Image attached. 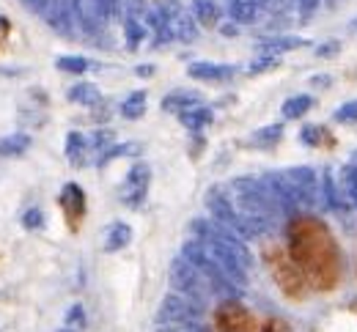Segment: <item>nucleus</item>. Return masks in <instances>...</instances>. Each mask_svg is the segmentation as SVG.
Listing matches in <instances>:
<instances>
[{"instance_id":"nucleus-31","label":"nucleus","mask_w":357,"mask_h":332,"mask_svg":"<svg viewBox=\"0 0 357 332\" xmlns=\"http://www.w3.org/2000/svg\"><path fill=\"white\" fill-rule=\"evenodd\" d=\"M55 66L61 69V72H72V74H83V72H89L91 63L86 58H77V55H61L58 61H55Z\"/></svg>"},{"instance_id":"nucleus-2","label":"nucleus","mask_w":357,"mask_h":332,"mask_svg":"<svg viewBox=\"0 0 357 332\" xmlns=\"http://www.w3.org/2000/svg\"><path fill=\"white\" fill-rule=\"evenodd\" d=\"M181 255H184L192 267H198V269H201V275L206 278V283H209V288H212V294H215V297H220V299H225V302L239 299L242 288H236V285L225 278L223 269L215 264V258H212V253H209V247H206L204 242H198V239L184 242Z\"/></svg>"},{"instance_id":"nucleus-5","label":"nucleus","mask_w":357,"mask_h":332,"mask_svg":"<svg viewBox=\"0 0 357 332\" xmlns=\"http://www.w3.org/2000/svg\"><path fill=\"white\" fill-rule=\"evenodd\" d=\"M121 14V0H75V25L86 33L102 31Z\"/></svg>"},{"instance_id":"nucleus-25","label":"nucleus","mask_w":357,"mask_h":332,"mask_svg":"<svg viewBox=\"0 0 357 332\" xmlns=\"http://www.w3.org/2000/svg\"><path fill=\"white\" fill-rule=\"evenodd\" d=\"M69 99L77 102V104H83V107H96V104L102 102V94H99V88L91 86V83H77V86L69 88Z\"/></svg>"},{"instance_id":"nucleus-44","label":"nucleus","mask_w":357,"mask_h":332,"mask_svg":"<svg viewBox=\"0 0 357 332\" xmlns=\"http://www.w3.org/2000/svg\"><path fill=\"white\" fill-rule=\"evenodd\" d=\"M256 3H259V6H261V3H264V0H256Z\"/></svg>"},{"instance_id":"nucleus-42","label":"nucleus","mask_w":357,"mask_h":332,"mask_svg":"<svg viewBox=\"0 0 357 332\" xmlns=\"http://www.w3.org/2000/svg\"><path fill=\"white\" fill-rule=\"evenodd\" d=\"M137 74H140V77H149V74H154V69H151V66H140Z\"/></svg>"},{"instance_id":"nucleus-18","label":"nucleus","mask_w":357,"mask_h":332,"mask_svg":"<svg viewBox=\"0 0 357 332\" xmlns=\"http://www.w3.org/2000/svg\"><path fill=\"white\" fill-rule=\"evenodd\" d=\"M305 45H308V42L300 39V36H275V39L261 42V45H259V52H261V55H275V58H280V55L294 52V49L305 47Z\"/></svg>"},{"instance_id":"nucleus-22","label":"nucleus","mask_w":357,"mask_h":332,"mask_svg":"<svg viewBox=\"0 0 357 332\" xmlns=\"http://www.w3.org/2000/svg\"><path fill=\"white\" fill-rule=\"evenodd\" d=\"M61 206L69 212V217H80L86 212V195L77 184H66L61 195Z\"/></svg>"},{"instance_id":"nucleus-14","label":"nucleus","mask_w":357,"mask_h":332,"mask_svg":"<svg viewBox=\"0 0 357 332\" xmlns=\"http://www.w3.org/2000/svg\"><path fill=\"white\" fill-rule=\"evenodd\" d=\"M223 11L236 25H256L259 17L264 14V8L256 0H223Z\"/></svg>"},{"instance_id":"nucleus-10","label":"nucleus","mask_w":357,"mask_h":332,"mask_svg":"<svg viewBox=\"0 0 357 332\" xmlns=\"http://www.w3.org/2000/svg\"><path fill=\"white\" fill-rule=\"evenodd\" d=\"M149 184H151V168L146 162H137L132 171L127 173V182L121 187V203L140 206L143 198L149 195Z\"/></svg>"},{"instance_id":"nucleus-6","label":"nucleus","mask_w":357,"mask_h":332,"mask_svg":"<svg viewBox=\"0 0 357 332\" xmlns=\"http://www.w3.org/2000/svg\"><path fill=\"white\" fill-rule=\"evenodd\" d=\"M204 310H206V305H201V302H195L190 297H181V294L174 291L160 302L157 324H201Z\"/></svg>"},{"instance_id":"nucleus-21","label":"nucleus","mask_w":357,"mask_h":332,"mask_svg":"<svg viewBox=\"0 0 357 332\" xmlns=\"http://www.w3.org/2000/svg\"><path fill=\"white\" fill-rule=\"evenodd\" d=\"M195 104H201V96L192 94V91H174V94H168L162 99V110L165 113H184V110H190Z\"/></svg>"},{"instance_id":"nucleus-3","label":"nucleus","mask_w":357,"mask_h":332,"mask_svg":"<svg viewBox=\"0 0 357 332\" xmlns=\"http://www.w3.org/2000/svg\"><path fill=\"white\" fill-rule=\"evenodd\" d=\"M204 203H206L209 220L220 223L223 228L234 231L236 237L256 239V237H253V228H250V223H248V217H245V214L236 209V203L231 200V195H225L220 187H209V190H206V198H204Z\"/></svg>"},{"instance_id":"nucleus-12","label":"nucleus","mask_w":357,"mask_h":332,"mask_svg":"<svg viewBox=\"0 0 357 332\" xmlns=\"http://www.w3.org/2000/svg\"><path fill=\"white\" fill-rule=\"evenodd\" d=\"M319 198H321V206H324L327 212L341 214V212L352 209V203L344 198V192L338 187V179H335L330 171H324L321 179H319Z\"/></svg>"},{"instance_id":"nucleus-39","label":"nucleus","mask_w":357,"mask_h":332,"mask_svg":"<svg viewBox=\"0 0 357 332\" xmlns=\"http://www.w3.org/2000/svg\"><path fill=\"white\" fill-rule=\"evenodd\" d=\"M319 6H321V0H297V8H300L303 17H311Z\"/></svg>"},{"instance_id":"nucleus-16","label":"nucleus","mask_w":357,"mask_h":332,"mask_svg":"<svg viewBox=\"0 0 357 332\" xmlns=\"http://www.w3.org/2000/svg\"><path fill=\"white\" fill-rule=\"evenodd\" d=\"M178 121H181V127L190 129V132H204V129L215 121V113H212L206 104H195V107L178 113Z\"/></svg>"},{"instance_id":"nucleus-24","label":"nucleus","mask_w":357,"mask_h":332,"mask_svg":"<svg viewBox=\"0 0 357 332\" xmlns=\"http://www.w3.org/2000/svg\"><path fill=\"white\" fill-rule=\"evenodd\" d=\"M338 187L344 192V198L357 209V165H344L338 173Z\"/></svg>"},{"instance_id":"nucleus-37","label":"nucleus","mask_w":357,"mask_h":332,"mask_svg":"<svg viewBox=\"0 0 357 332\" xmlns=\"http://www.w3.org/2000/svg\"><path fill=\"white\" fill-rule=\"evenodd\" d=\"M313 52H316L319 58H335V55L341 52V42H338V39H327L324 45H319Z\"/></svg>"},{"instance_id":"nucleus-30","label":"nucleus","mask_w":357,"mask_h":332,"mask_svg":"<svg viewBox=\"0 0 357 332\" xmlns=\"http://www.w3.org/2000/svg\"><path fill=\"white\" fill-rule=\"evenodd\" d=\"M300 143H305V145H324V143H333V138H330V132L327 129H321V127H316V124H305L303 129H300Z\"/></svg>"},{"instance_id":"nucleus-40","label":"nucleus","mask_w":357,"mask_h":332,"mask_svg":"<svg viewBox=\"0 0 357 332\" xmlns=\"http://www.w3.org/2000/svg\"><path fill=\"white\" fill-rule=\"evenodd\" d=\"M308 86H313V88H330L333 86V74H313L311 80H308Z\"/></svg>"},{"instance_id":"nucleus-13","label":"nucleus","mask_w":357,"mask_h":332,"mask_svg":"<svg viewBox=\"0 0 357 332\" xmlns=\"http://www.w3.org/2000/svg\"><path fill=\"white\" fill-rule=\"evenodd\" d=\"M165 11H168L174 36H176L178 42H184V45L195 42V36H198V19H192V14L184 11L178 3H165Z\"/></svg>"},{"instance_id":"nucleus-33","label":"nucleus","mask_w":357,"mask_h":332,"mask_svg":"<svg viewBox=\"0 0 357 332\" xmlns=\"http://www.w3.org/2000/svg\"><path fill=\"white\" fill-rule=\"evenodd\" d=\"M333 121L335 124H357V99H349V102L338 104L335 113H333Z\"/></svg>"},{"instance_id":"nucleus-28","label":"nucleus","mask_w":357,"mask_h":332,"mask_svg":"<svg viewBox=\"0 0 357 332\" xmlns=\"http://www.w3.org/2000/svg\"><path fill=\"white\" fill-rule=\"evenodd\" d=\"M146 22L140 19H132V17H124V39H127V47L137 49V45L146 39Z\"/></svg>"},{"instance_id":"nucleus-11","label":"nucleus","mask_w":357,"mask_h":332,"mask_svg":"<svg viewBox=\"0 0 357 332\" xmlns=\"http://www.w3.org/2000/svg\"><path fill=\"white\" fill-rule=\"evenodd\" d=\"M261 182L267 184V190L272 192V198H275V203H278V209L283 214H294L300 209V200H297L294 190L289 187V182H286L283 173H267Z\"/></svg>"},{"instance_id":"nucleus-19","label":"nucleus","mask_w":357,"mask_h":332,"mask_svg":"<svg viewBox=\"0 0 357 332\" xmlns=\"http://www.w3.org/2000/svg\"><path fill=\"white\" fill-rule=\"evenodd\" d=\"M313 104H316V99H313L311 94H294L280 104V116H283L286 121H297V118H303V116L311 110Z\"/></svg>"},{"instance_id":"nucleus-38","label":"nucleus","mask_w":357,"mask_h":332,"mask_svg":"<svg viewBox=\"0 0 357 332\" xmlns=\"http://www.w3.org/2000/svg\"><path fill=\"white\" fill-rule=\"evenodd\" d=\"M157 332H206L204 324H157Z\"/></svg>"},{"instance_id":"nucleus-8","label":"nucleus","mask_w":357,"mask_h":332,"mask_svg":"<svg viewBox=\"0 0 357 332\" xmlns=\"http://www.w3.org/2000/svg\"><path fill=\"white\" fill-rule=\"evenodd\" d=\"M283 176L289 182V187L294 190V195H297L300 206L321 203V198H319V176L313 173V168H289Z\"/></svg>"},{"instance_id":"nucleus-27","label":"nucleus","mask_w":357,"mask_h":332,"mask_svg":"<svg viewBox=\"0 0 357 332\" xmlns=\"http://www.w3.org/2000/svg\"><path fill=\"white\" fill-rule=\"evenodd\" d=\"M283 138V124H269V127H261L250 135V143L253 145H261V148H272L275 143H280Z\"/></svg>"},{"instance_id":"nucleus-7","label":"nucleus","mask_w":357,"mask_h":332,"mask_svg":"<svg viewBox=\"0 0 357 332\" xmlns=\"http://www.w3.org/2000/svg\"><path fill=\"white\" fill-rule=\"evenodd\" d=\"M269 267H272V272H275V280L278 285L289 294V297H294V299H303L305 297V275H303V269L294 264V258H286L280 250H272L269 253Z\"/></svg>"},{"instance_id":"nucleus-23","label":"nucleus","mask_w":357,"mask_h":332,"mask_svg":"<svg viewBox=\"0 0 357 332\" xmlns=\"http://www.w3.org/2000/svg\"><path fill=\"white\" fill-rule=\"evenodd\" d=\"M89 151H91V143L80 132H69V138H66V157H69L72 165H83L86 157H89Z\"/></svg>"},{"instance_id":"nucleus-32","label":"nucleus","mask_w":357,"mask_h":332,"mask_svg":"<svg viewBox=\"0 0 357 332\" xmlns=\"http://www.w3.org/2000/svg\"><path fill=\"white\" fill-rule=\"evenodd\" d=\"M140 154V143H124V145H113L96 165H107V162H113V159H119V157H137Z\"/></svg>"},{"instance_id":"nucleus-43","label":"nucleus","mask_w":357,"mask_h":332,"mask_svg":"<svg viewBox=\"0 0 357 332\" xmlns=\"http://www.w3.org/2000/svg\"><path fill=\"white\" fill-rule=\"evenodd\" d=\"M352 31H357V17L352 19Z\"/></svg>"},{"instance_id":"nucleus-41","label":"nucleus","mask_w":357,"mask_h":332,"mask_svg":"<svg viewBox=\"0 0 357 332\" xmlns=\"http://www.w3.org/2000/svg\"><path fill=\"white\" fill-rule=\"evenodd\" d=\"M22 3H25L31 11H39V6H42V0H22Z\"/></svg>"},{"instance_id":"nucleus-36","label":"nucleus","mask_w":357,"mask_h":332,"mask_svg":"<svg viewBox=\"0 0 357 332\" xmlns=\"http://www.w3.org/2000/svg\"><path fill=\"white\" fill-rule=\"evenodd\" d=\"M22 226H25L28 231L45 228V212H42V209H28V212L22 214Z\"/></svg>"},{"instance_id":"nucleus-34","label":"nucleus","mask_w":357,"mask_h":332,"mask_svg":"<svg viewBox=\"0 0 357 332\" xmlns=\"http://www.w3.org/2000/svg\"><path fill=\"white\" fill-rule=\"evenodd\" d=\"M280 66V58H275V55H261V58H256L250 66H248V74H267V72H275Z\"/></svg>"},{"instance_id":"nucleus-35","label":"nucleus","mask_w":357,"mask_h":332,"mask_svg":"<svg viewBox=\"0 0 357 332\" xmlns=\"http://www.w3.org/2000/svg\"><path fill=\"white\" fill-rule=\"evenodd\" d=\"M63 327H66L69 332H80L83 327H86V310H83V305H72V308H69Z\"/></svg>"},{"instance_id":"nucleus-26","label":"nucleus","mask_w":357,"mask_h":332,"mask_svg":"<svg viewBox=\"0 0 357 332\" xmlns=\"http://www.w3.org/2000/svg\"><path fill=\"white\" fill-rule=\"evenodd\" d=\"M28 148H31V135L14 132V135H8V138L0 141V157H17V154H22Z\"/></svg>"},{"instance_id":"nucleus-15","label":"nucleus","mask_w":357,"mask_h":332,"mask_svg":"<svg viewBox=\"0 0 357 332\" xmlns=\"http://www.w3.org/2000/svg\"><path fill=\"white\" fill-rule=\"evenodd\" d=\"M187 74L192 80H204V83H225L236 74L234 66H225V63H209V61H198V63H190L187 66Z\"/></svg>"},{"instance_id":"nucleus-17","label":"nucleus","mask_w":357,"mask_h":332,"mask_svg":"<svg viewBox=\"0 0 357 332\" xmlns=\"http://www.w3.org/2000/svg\"><path fill=\"white\" fill-rule=\"evenodd\" d=\"M192 17L204 28H218L223 22V8L218 0H192Z\"/></svg>"},{"instance_id":"nucleus-4","label":"nucleus","mask_w":357,"mask_h":332,"mask_svg":"<svg viewBox=\"0 0 357 332\" xmlns=\"http://www.w3.org/2000/svg\"><path fill=\"white\" fill-rule=\"evenodd\" d=\"M168 278H171V285H174L176 294L190 297V299H195V302H201V305H206V297H215L209 283H206V278L201 275V269L192 267L184 255H176V258L171 261Z\"/></svg>"},{"instance_id":"nucleus-20","label":"nucleus","mask_w":357,"mask_h":332,"mask_svg":"<svg viewBox=\"0 0 357 332\" xmlns=\"http://www.w3.org/2000/svg\"><path fill=\"white\" fill-rule=\"evenodd\" d=\"M130 242H132V228L127 223H113L107 228V237H105V250L116 253V250H124Z\"/></svg>"},{"instance_id":"nucleus-9","label":"nucleus","mask_w":357,"mask_h":332,"mask_svg":"<svg viewBox=\"0 0 357 332\" xmlns=\"http://www.w3.org/2000/svg\"><path fill=\"white\" fill-rule=\"evenodd\" d=\"M45 22L58 33H72L75 25V0H42L39 11Z\"/></svg>"},{"instance_id":"nucleus-29","label":"nucleus","mask_w":357,"mask_h":332,"mask_svg":"<svg viewBox=\"0 0 357 332\" xmlns=\"http://www.w3.org/2000/svg\"><path fill=\"white\" fill-rule=\"evenodd\" d=\"M143 113H146V94H143V91H135V94H130L124 99V104H121V116H124V118L135 121V118H140Z\"/></svg>"},{"instance_id":"nucleus-1","label":"nucleus","mask_w":357,"mask_h":332,"mask_svg":"<svg viewBox=\"0 0 357 332\" xmlns=\"http://www.w3.org/2000/svg\"><path fill=\"white\" fill-rule=\"evenodd\" d=\"M289 250L294 264L303 269L305 280L313 288L330 291L335 288L344 272L341 247L333 237V231L313 214H294L289 220Z\"/></svg>"}]
</instances>
